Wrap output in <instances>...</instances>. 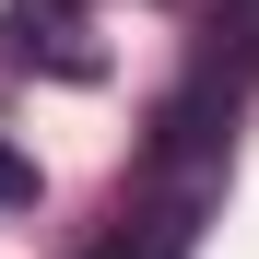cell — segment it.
<instances>
[{"label":"cell","mask_w":259,"mask_h":259,"mask_svg":"<svg viewBox=\"0 0 259 259\" xmlns=\"http://www.w3.org/2000/svg\"><path fill=\"white\" fill-rule=\"evenodd\" d=\"M0 200H35V165L24 153H0Z\"/></svg>","instance_id":"2"},{"label":"cell","mask_w":259,"mask_h":259,"mask_svg":"<svg viewBox=\"0 0 259 259\" xmlns=\"http://www.w3.org/2000/svg\"><path fill=\"white\" fill-rule=\"evenodd\" d=\"M189 247H200V189L153 200V212H130V224H118L106 247H82V259H189Z\"/></svg>","instance_id":"1"}]
</instances>
